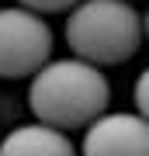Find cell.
<instances>
[{
	"mask_svg": "<svg viewBox=\"0 0 149 156\" xmlns=\"http://www.w3.org/2000/svg\"><path fill=\"white\" fill-rule=\"evenodd\" d=\"M111 104V80L94 62L66 56V59H45L31 73L28 83V108L35 122L55 125L62 132L83 128L94 122Z\"/></svg>",
	"mask_w": 149,
	"mask_h": 156,
	"instance_id": "cell-1",
	"label": "cell"
},
{
	"mask_svg": "<svg viewBox=\"0 0 149 156\" xmlns=\"http://www.w3.org/2000/svg\"><path fill=\"white\" fill-rule=\"evenodd\" d=\"M146 35L142 11L132 0H76L66 17L69 52L94 66H118L139 52Z\"/></svg>",
	"mask_w": 149,
	"mask_h": 156,
	"instance_id": "cell-2",
	"label": "cell"
},
{
	"mask_svg": "<svg viewBox=\"0 0 149 156\" xmlns=\"http://www.w3.org/2000/svg\"><path fill=\"white\" fill-rule=\"evenodd\" d=\"M52 56V28L28 7H0V80L31 76Z\"/></svg>",
	"mask_w": 149,
	"mask_h": 156,
	"instance_id": "cell-3",
	"label": "cell"
},
{
	"mask_svg": "<svg viewBox=\"0 0 149 156\" xmlns=\"http://www.w3.org/2000/svg\"><path fill=\"white\" fill-rule=\"evenodd\" d=\"M80 156H149V125L139 111H101L83 125Z\"/></svg>",
	"mask_w": 149,
	"mask_h": 156,
	"instance_id": "cell-4",
	"label": "cell"
},
{
	"mask_svg": "<svg viewBox=\"0 0 149 156\" xmlns=\"http://www.w3.org/2000/svg\"><path fill=\"white\" fill-rule=\"evenodd\" d=\"M0 156H76L69 132L45 122L17 125L0 139Z\"/></svg>",
	"mask_w": 149,
	"mask_h": 156,
	"instance_id": "cell-5",
	"label": "cell"
},
{
	"mask_svg": "<svg viewBox=\"0 0 149 156\" xmlns=\"http://www.w3.org/2000/svg\"><path fill=\"white\" fill-rule=\"evenodd\" d=\"M17 4L35 11V14H59V11H69L76 0H17Z\"/></svg>",
	"mask_w": 149,
	"mask_h": 156,
	"instance_id": "cell-6",
	"label": "cell"
},
{
	"mask_svg": "<svg viewBox=\"0 0 149 156\" xmlns=\"http://www.w3.org/2000/svg\"><path fill=\"white\" fill-rule=\"evenodd\" d=\"M146 73H139V80H135V111L139 115H146Z\"/></svg>",
	"mask_w": 149,
	"mask_h": 156,
	"instance_id": "cell-7",
	"label": "cell"
}]
</instances>
